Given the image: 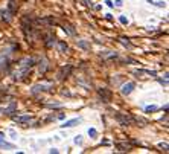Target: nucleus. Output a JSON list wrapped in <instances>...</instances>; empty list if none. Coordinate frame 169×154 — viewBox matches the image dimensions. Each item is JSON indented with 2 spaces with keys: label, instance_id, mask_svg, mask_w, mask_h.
<instances>
[{
  "label": "nucleus",
  "instance_id": "1",
  "mask_svg": "<svg viewBox=\"0 0 169 154\" xmlns=\"http://www.w3.org/2000/svg\"><path fill=\"white\" fill-rule=\"evenodd\" d=\"M29 70L31 69H28V67H23V66H17V69L11 73V77H12V79L14 81H24L26 78H28V75H29Z\"/></svg>",
  "mask_w": 169,
  "mask_h": 154
},
{
  "label": "nucleus",
  "instance_id": "2",
  "mask_svg": "<svg viewBox=\"0 0 169 154\" xmlns=\"http://www.w3.org/2000/svg\"><path fill=\"white\" fill-rule=\"evenodd\" d=\"M52 87H54L52 82H40V84H35L31 89V93L32 95H37V93H41V92H49Z\"/></svg>",
  "mask_w": 169,
  "mask_h": 154
},
{
  "label": "nucleus",
  "instance_id": "3",
  "mask_svg": "<svg viewBox=\"0 0 169 154\" xmlns=\"http://www.w3.org/2000/svg\"><path fill=\"white\" fill-rule=\"evenodd\" d=\"M114 119L119 122V125L122 127H128V125H132V116L125 115V113H116L114 115Z\"/></svg>",
  "mask_w": 169,
  "mask_h": 154
},
{
  "label": "nucleus",
  "instance_id": "4",
  "mask_svg": "<svg viewBox=\"0 0 169 154\" xmlns=\"http://www.w3.org/2000/svg\"><path fill=\"white\" fill-rule=\"evenodd\" d=\"M73 72V66L72 64H67V66H63L61 69H59V72H58V79L59 81H63V79H66V78L70 77V73Z\"/></svg>",
  "mask_w": 169,
  "mask_h": 154
},
{
  "label": "nucleus",
  "instance_id": "5",
  "mask_svg": "<svg viewBox=\"0 0 169 154\" xmlns=\"http://www.w3.org/2000/svg\"><path fill=\"white\" fill-rule=\"evenodd\" d=\"M98 95H99V98L102 99V102H110L111 101V90L110 89H107V87H101V89H98Z\"/></svg>",
  "mask_w": 169,
  "mask_h": 154
},
{
  "label": "nucleus",
  "instance_id": "6",
  "mask_svg": "<svg viewBox=\"0 0 169 154\" xmlns=\"http://www.w3.org/2000/svg\"><path fill=\"white\" fill-rule=\"evenodd\" d=\"M136 89V82H132V81H130V82H127V84H124L122 86V89H120V93L124 95V96H128V95H131L132 90Z\"/></svg>",
  "mask_w": 169,
  "mask_h": 154
},
{
  "label": "nucleus",
  "instance_id": "7",
  "mask_svg": "<svg viewBox=\"0 0 169 154\" xmlns=\"http://www.w3.org/2000/svg\"><path fill=\"white\" fill-rule=\"evenodd\" d=\"M114 147H116L119 151H122V153H127V151H131V150H132V143H131V142H116V143H114Z\"/></svg>",
  "mask_w": 169,
  "mask_h": 154
},
{
  "label": "nucleus",
  "instance_id": "8",
  "mask_svg": "<svg viewBox=\"0 0 169 154\" xmlns=\"http://www.w3.org/2000/svg\"><path fill=\"white\" fill-rule=\"evenodd\" d=\"M14 14H15V12H12L11 9L6 8V9H2V11H0V19L3 20V21H6V23H9L11 20L14 19Z\"/></svg>",
  "mask_w": 169,
  "mask_h": 154
},
{
  "label": "nucleus",
  "instance_id": "9",
  "mask_svg": "<svg viewBox=\"0 0 169 154\" xmlns=\"http://www.w3.org/2000/svg\"><path fill=\"white\" fill-rule=\"evenodd\" d=\"M37 64H38V72H40L41 75H44V73L47 72V69H49V61L44 57H41V59L38 61Z\"/></svg>",
  "mask_w": 169,
  "mask_h": 154
},
{
  "label": "nucleus",
  "instance_id": "10",
  "mask_svg": "<svg viewBox=\"0 0 169 154\" xmlns=\"http://www.w3.org/2000/svg\"><path fill=\"white\" fill-rule=\"evenodd\" d=\"M55 43H56L55 34L49 32V34H46V35H44V46H46V47H54V44H55Z\"/></svg>",
  "mask_w": 169,
  "mask_h": 154
},
{
  "label": "nucleus",
  "instance_id": "11",
  "mask_svg": "<svg viewBox=\"0 0 169 154\" xmlns=\"http://www.w3.org/2000/svg\"><path fill=\"white\" fill-rule=\"evenodd\" d=\"M0 150H6V151L15 150V145H14V143H9V142L3 140V133H2V131H0Z\"/></svg>",
  "mask_w": 169,
  "mask_h": 154
},
{
  "label": "nucleus",
  "instance_id": "12",
  "mask_svg": "<svg viewBox=\"0 0 169 154\" xmlns=\"http://www.w3.org/2000/svg\"><path fill=\"white\" fill-rule=\"evenodd\" d=\"M132 73H134L136 77H142V75H151V77H155V75H157L155 70H145V69H136V70H132Z\"/></svg>",
  "mask_w": 169,
  "mask_h": 154
},
{
  "label": "nucleus",
  "instance_id": "13",
  "mask_svg": "<svg viewBox=\"0 0 169 154\" xmlns=\"http://www.w3.org/2000/svg\"><path fill=\"white\" fill-rule=\"evenodd\" d=\"M34 117L31 115H24V116H14V121L17 122V124H29L31 121H32Z\"/></svg>",
  "mask_w": 169,
  "mask_h": 154
},
{
  "label": "nucleus",
  "instance_id": "14",
  "mask_svg": "<svg viewBox=\"0 0 169 154\" xmlns=\"http://www.w3.org/2000/svg\"><path fill=\"white\" fill-rule=\"evenodd\" d=\"M99 57L102 58V59H117V58H119V55H117L116 52L107 51V52H101V54H99Z\"/></svg>",
  "mask_w": 169,
  "mask_h": 154
},
{
  "label": "nucleus",
  "instance_id": "15",
  "mask_svg": "<svg viewBox=\"0 0 169 154\" xmlns=\"http://www.w3.org/2000/svg\"><path fill=\"white\" fill-rule=\"evenodd\" d=\"M63 31H64L67 35H72V37H75V35H76L75 28H73L70 23H63Z\"/></svg>",
  "mask_w": 169,
  "mask_h": 154
},
{
  "label": "nucleus",
  "instance_id": "16",
  "mask_svg": "<svg viewBox=\"0 0 169 154\" xmlns=\"http://www.w3.org/2000/svg\"><path fill=\"white\" fill-rule=\"evenodd\" d=\"M81 122V117H75V119H70V121H66L63 125H61V128H70V127H75Z\"/></svg>",
  "mask_w": 169,
  "mask_h": 154
},
{
  "label": "nucleus",
  "instance_id": "17",
  "mask_svg": "<svg viewBox=\"0 0 169 154\" xmlns=\"http://www.w3.org/2000/svg\"><path fill=\"white\" fill-rule=\"evenodd\" d=\"M17 110V102H11L6 108H3V115H12Z\"/></svg>",
  "mask_w": 169,
  "mask_h": 154
},
{
  "label": "nucleus",
  "instance_id": "18",
  "mask_svg": "<svg viewBox=\"0 0 169 154\" xmlns=\"http://www.w3.org/2000/svg\"><path fill=\"white\" fill-rule=\"evenodd\" d=\"M78 47H81V49H84V51H90V43L85 41V40H79V41H78Z\"/></svg>",
  "mask_w": 169,
  "mask_h": 154
},
{
  "label": "nucleus",
  "instance_id": "19",
  "mask_svg": "<svg viewBox=\"0 0 169 154\" xmlns=\"http://www.w3.org/2000/svg\"><path fill=\"white\" fill-rule=\"evenodd\" d=\"M56 44H58L59 52H67V51H69V44H67V43H64V41H56Z\"/></svg>",
  "mask_w": 169,
  "mask_h": 154
},
{
  "label": "nucleus",
  "instance_id": "20",
  "mask_svg": "<svg viewBox=\"0 0 169 154\" xmlns=\"http://www.w3.org/2000/svg\"><path fill=\"white\" fill-rule=\"evenodd\" d=\"M119 43H122V44H124L125 47H128V49L132 47V43L128 38H125V37H120V38H119Z\"/></svg>",
  "mask_w": 169,
  "mask_h": 154
},
{
  "label": "nucleus",
  "instance_id": "21",
  "mask_svg": "<svg viewBox=\"0 0 169 154\" xmlns=\"http://www.w3.org/2000/svg\"><path fill=\"white\" fill-rule=\"evenodd\" d=\"M8 9H11L12 12H15V9H17V3H15V0H9V5H8Z\"/></svg>",
  "mask_w": 169,
  "mask_h": 154
},
{
  "label": "nucleus",
  "instance_id": "22",
  "mask_svg": "<svg viewBox=\"0 0 169 154\" xmlns=\"http://www.w3.org/2000/svg\"><path fill=\"white\" fill-rule=\"evenodd\" d=\"M151 5H154V6H158V8H165L166 6V3L165 2H154V0H148Z\"/></svg>",
  "mask_w": 169,
  "mask_h": 154
},
{
  "label": "nucleus",
  "instance_id": "23",
  "mask_svg": "<svg viewBox=\"0 0 169 154\" xmlns=\"http://www.w3.org/2000/svg\"><path fill=\"white\" fill-rule=\"evenodd\" d=\"M44 107H47V108H61L63 104H59V102H54V104H46Z\"/></svg>",
  "mask_w": 169,
  "mask_h": 154
},
{
  "label": "nucleus",
  "instance_id": "24",
  "mask_svg": "<svg viewBox=\"0 0 169 154\" xmlns=\"http://www.w3.org/2000/svg\"><path fill=\"white\" fill-rule=\"evenodd\" d=\"M157 110H158V107H157V105H148V107L145 108V112H146V113H152V112H157Z\"/></svg>",
  "mask_w": 169,
  "mask_h": 154
},
{
  "label": "nucleus",
  "instance_id": "25",
  "mask_svg": "<svg viewBox=\"0 0 169 154\" xmlns=\"http://www.w3.org/2000/svg\"><path fill=\"white\" fill-rule=\"evenodd\" d=\"M158 148H162L165 153H168V150H169V147H168L166 142H160V143H158Z\"/></svg>",
  "mask_w": 169,
  "mask_h": 154
},
{
  "label": "nucleus",
  "instance_id": "26",
  "mask_svg": "<svg viewBox=\"0 0 169 154\" xmlns=\"http://www.w3.org/2000/svg\"><path fill=\"white\" fill-rule=\"evenodd\" d=\"M89 136H90V137H96V136H98V131H96L94 128H90V130H89Z\"/></svg>",
  "mask_w": 169,
  "mask_h": 154
},
{
  "label": "nucleus",
  "instance_id": "27",
  "mask_svg": "<svg viewBox=\"0 0 169 154\" xmlns=\"http://www.w3.org/2000/svg\"><path fill=\"white\" fill-rule=\"evenodd\" d=\"M114 5H116V6H119V8H120V6H122V5H124V3H122V0H116V2H114Z\"/></svg>",
  "mask_w": 169,
  "mask_h": 154
},
{
  "label": "nucleus",
  "instance_id": "28",
  "mask_svg": "<svg viewBox=\"0 0 169 154\" xmlns=\"http://www.w3.org/2000/svg\"><path fill=\"white\" fill-rule=\"evenodd\" d=\"M119 20H120V23H122V24H127V23H128V20L125 19V17H120Z\"/></svg>",
  "mask_w": 169,
  "mask_h": 154
},
{
  "label": "nucleus",
  "instance_id": "29",
  "mask_svg": "<svg viewBox=\"0 0 169 154\" xmlns=\"http://www.w3.org/2000/svg\"><path fill=\"white\" fill-rule=\"evenodd\" d=\"M82 3H84L85 6H92V2H90V0H82Z\"/></svg>",
  "mask_w": 169,
  "mask_h": 154
},
{
  "label": "nucleus",
  "instance_id": "30",
  "mask_svg": "<svg viewBox=\"0 0 169 154\" xmlns=\"http://www.w3.org/2000/svg\"><path fill=\"white\" fill-rule=\"evenodd\" d=\"M105 3H107V5L110 6V8H113V6H114V3H113L111 0H105Z\"/></svg>",
  "mask_w": 169,
  "mask_h": 154
},
{
  "label": "nucleus",
  "instance_id": "31",
  "mask_svg": "<svg viewBox=\"0 0 169 154\" xmlns=\"http://www.w3.org/2000/svg\"><path fill=\"white\" fill-rule=\"evenodd\" d=\"M75 143H81V136H76V139H75Z\"/></svg>",
  "mask_w": 169,
  "mask_h": 154
},
{
  "label": "nucleus",
  "instance_id": "32",
  "mask_svg": "<svg viewBox=\"0 0 169 154\" xmlns=\"http://www.w3.org/2000/svg\"><path fill=\"white\" fill-rule=\"evenodd\" d=\"M50 153H52V154H58V150H55V148H52V150H50Z\"/></svg>",
  "mask_w": 169,
  "mask_h": 154
},
{
  "label": "nucleus",
  "instance_id": "33",
  "mask_svg": "<svg viewBox=\"0 0 169 154\" xmlns=\"http://www.w3.org/2000/svg\"><path fill=\"white\" fill-rule=\"evenodd\" d=\"M107 20H110V21H111V20H113V17H111V14H107Z\"/></svg>",
  "mask_w": 169,
  "mask_h": 154
}]
</instances>
